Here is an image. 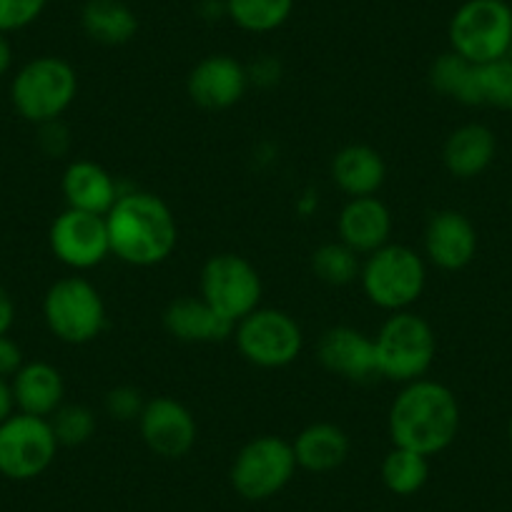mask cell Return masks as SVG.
I'll use <instances>...</instances> for the list:
<instances>
[{
	"label": "cell",
	"mask_w": 512,
	"mask_h": 512,
	"mask_svg": "<svg viewBox=\"0 0 512 512\" xmlns=\"http://www.w3.org/2000/svg\"><path fill=\"white\" fill-rule=\"evenodd\" d=\"M337 234L342 244L367 256L390 244L392 214L377 196H357L342 206L337 216Z\"/></svg>",
	"instance_id": "e0dca14e"
},
{
	"label": "cell",
	"mask_w": 512,
	"mask_h": 512,
	"mask_svg": "<svg viewBox=\"0 0 512 512\" xmlns=\"http://www.w3.org/2000/svg\"><path fill=\"white\" fill-rule=\"evenodd\" d=\"M497 141L495 134L485 123H465V126L455 128L447 136L445 146H442V161L445 169L450 171L455 179H475V176L485 174L490 164L495 161Z\"/></svg>",
	"instance_id": "7402d4cb"
},
{
	"label": "cell",
	"mask_w": 512,
	"mask_h": 512,
	"mask_svg": "<svg viewBox=\"0 0 512 512\" xmlns=\"http://www.w3.org/2000/svg\"><path fill=\"white\" fill-rule=\"evenodd\" d=\"M359 254L342 241H327L312 251V272L329 287H347L359 277Z\"/></svg>",
	"instance_id": "83f0119b"
},
{
	"label": "cell",
	"mask_w": 512,
	"mask_h": 512,
	"mask_svg": "<svg viewBox=\"0 0 512 512\" xmlns=\"http://www.w3.org/2000/svg\"><path fill=\"white\" fill-rule=\"evenodd\" d=\"M13 324H16V302L6 289L0 287V337H6Z\"/></svg>",
	"instance_id": "e575fe53"
},
{
	"label": "cell",
	"mask_w": 512,
	"mask_h": 512,
	"mask_svg": "<svg viewBox=\"0 0 512 512\" xmlns=\"http://www.w3.org/2000/svg\"><path fill=\"white\" fill-rule=\"evenodd\" d=\"M450 48L475 66L507 58L512 48V8L505 0H467L450 21Z\"/></svg>",
	"instance_id": "8992f818"
},
{
	"label": "cell",
	"mask_w": 512,
	"mask_h": 512,
	"mask_svg": "<svg viewBox=\"0 0 512 512\" xmlns=\"http://www.w3.org/2000/svg\"><path fill=\"white\" fill-rule=\"evenodd\" d=\"M16 412V402H13V390L8 379H0V425Z\"/></svg>",
	"instance_id": "d590c367"
},
{
	"label": "cell",
	"mask_w": 512,
	"mask_h": 512,
	"mask_svg": "<svg viewBox=\"0 0 512 512\" xmlns=\"http://www.w3.org/2000/svg\"><path fill=\"white\" fill-rule=\"evenodd\" d=\"M430 457L420 452L405 450V447H392L382 460V482L384 487L395 495L407 497L420 492L430 477Z\"/></svg>",
	"instance_id": "484cf974"
},
{
	"label": "cell",
	"mask_w": 512,
	"mask_h": 512,
	"mask_svg": "<svg viewBox=\"0 0 512 512\" xmlns=\"http://www.w3.org/2000/svg\"><path fill=\"white\" fill-rule=\"evenodd\" d=\"M48 246L63 267L73 272L96 269L111 256L106 216L68 209L53 219L48 229Z\"/></svg>",
	"instance_id": "7c38bea8"
},
{
	"label": "cell",
	"mask_w": 512,
	"mask_h": 512,
	"mask_svg": "<svg viewBox=\"0 0 512 512\" xmlns=\"http://www.w3.org/2000/svg\"><path fill=\"white\" fill-rule=\"evenodd\" d=\"M297 472L292 442L277 435H259L246 442L231 462V487L244 500L262 502L279 495Z\"/></svg>",
	"instance_id": "ba28073f"
},
{
	"label": "cell",
	"mask_w": 512,
	"mask_h": 512,
	"mask_svg": "<svg viewBox=\"0 0 512 512\" xmlns=\"http://www.w3.org/2000/svg\"><path fill=\"white\" fill-rule=\"evenodd\" d=\"M58 447L51 420L13 412L0 425V475L16 482L36 480L53 465Z\"/></svg>",
	"instance_id": "8fae6325"
},
{
	"label": "cell",
	"mask_w": 512,
	"mask_h": 512,
	"mask_svg": "<svg viewBox=\"0 0 512 512\" xmlns=\"http://www.w3.org/2000/svg\"><path fill=\"white\" fill-rule=\"evenodd\" d=\"M317 359L329 374L347 379V382H369L379 377L377 352H374V337L354 327L327 329L317 344Z\"/></svg>",
	"instance_id": "9a60e30c"
},
{
	"label": "cell",
	"mask_w": 512,
	"mask_h": 512,
	"mask_svg": "<svg viewBox=\"0 0 512 512\" xmlns=\"http://www.w3.org/2000/svg\"><path fill=\"white\" fill-rule=\"evenodd\" d=\"M199 287L201 299L234 324L256 312L264 294L262 277L254 264L246 256L231 254V251L206 259L201 267Z\"/></svg>",
	"instance_id": "9c48e42d"
},
{
	"label": "cell",
	"mask_w": 512,
	"mask_h": 512,
	"mask_svg": "<svg viewBox=\"0 0 512 512\" xmlns=\"http://www.w3.org/2000/svg\"><path fill=\"white\" fill-rule=\"evenodd\" d=\"M236 349L254 367L282 369L297 362L304 349V332L292 314L259 307L234 329Z\"/></svg>",
	"instance_id": "30bf717a"
},
{
	"label": "cell",
	"mask_w": 512,
	"mask_h": 512,
	"mask_svg": "<svg viewBox=\"0 0 512 512\" xmlns=\"http://www.w3.org/2000/svg\"><path fill=\"white\" fill-rule=\"evenodd\" d=\"M81 26L101 46H126L139 33V18L123 0H88L81 11Z\"/></svg>",
	"instance_id": "cb8c5ba5"
},
{
	"label": "cell",
	"mask_w": 512,
	"mask_h": 512,
	"mask_svg": "<svg viewBox=\"0 0 512 512\" xmlns=\"http://www.w3.org/2000/svg\"><path fill=\"white\" fill-rule=\"evenodd\" d=\"M111 256L131 267H156L174 254L179 224L174 211L151 191H126L106 214Z\"/></svg>",
	"instance_id": "6da1fadb"
},
{
	"label": "cell",
	"mask_w": 512,
	"mask_h": 512,
	"mask_svg": "<svg viewBox=\"0 0 512 512\" xmlns=\"http://www.w3.org/2000/svg\"><path fill=\"white\" fill-rule=\"evenodd\" d=\"M26 364L23 349L11 337H0V379H13V374Z\"/></svg>",
	"instance_id": "836d02e7"
},
{
	"label": "cell",
	"mask_w": 512,
	"mask_h": 512,
	"mask_svg": "<svg viewBox=\"0 0 512 512\" xmlns=\"http://www.w3.org/2000/svg\"><path fill=\"white\" fill-rule=\"evenodd\" d=\"M13 66V46L6 33H0V78L6 76Z\"/></svg>",
	"instance_id": "8d00e7d4"
},
{
	"label": "cell",
	"mask_w": 512,
	"mask_h": 512,
	"mask_svg": "<svg viewBox=\"0 0 512 512\" xmlns=\"http://www.w3.org/2000/svg\"><path fill=\"white\" fill-rule=\"evenodd\" d=\"M48 0H0V33H16L28 28L46 11Z\"/></svg>",
	"instance_id": "1f68e13d"
},
{
	"label": "cell",
	"mask_w": 512,
	"mask_h": 512,
	"mask_svg": "<svg viewBox=\"0 0 512 512\" xmlns=\"http://www.w3.org/2000/svg\"><path fill=\"white\" fill-rule=\"evenodd\" d=\"M379 377L390 382H415L430 372L437 354V337L430 322L420 314L392 312L374 337Z\"/></svg>",
	"instance_id": "5b68a950"
},
{
	"label": "cell",
	"mask_w": 512,
	"mask_h": 512,
	"mask_svg": "<svg viewBox=\"0 0 512 512\" xmlns=\"http://www.w3.org/2000/svg\"><path fill=\"white\" fill-rule=\"evenodd\" d=\"M297 467L307 472H332L342 467L349 457V437L342 427L332 422H314L307 425L292 442Z\"/></svg>",
	"instance_id": "603a6c76"
},
{
	"label": "cell",
	"mask_w": 512,
	"mask_h": 512,
	"mask_svg": "<svg viewBox=\"0 0 512 512\" xmlns=\"http://www.w3.org/2000/svg\"><path fill=\"white\" fill-rule=\"evenodd\" d=\"M226 16L246 33H272L289 21L294 0H224Z\"/></svg>",
	"instance_id": "4316f807"
},
{
	"label": "cell",
	"mask_w": 512,
	"mask_h": 512,
	"mask_svg": "<svg viewBox=\"0 0 512 512\" xmlns=\"http://www.w3.org/2000/svg\"><path fill=\"white\" fill-rule=\"evenodd\" d=\"M48 332L66 344H88L101 337L108 324L101 292L83 277H63L43 297Z\"/></svg>",
	"instance_id": "52a82bcc"
},
{
	"label": "cell",
	"mask_w": 512,
	"mask_h": 512,
	"mask_svg": "<svg viewBox=\"0 0 512 512\" xmlns=\"http://www.w3.org/2000/svg\"><path fill=\"white\" fill-rule=\"evenodd\" d=\"M78 96V73L58 56H38L18 68L11 83V103L28 123L58 121Z\"/></svg>",
	"instance_id": "3957f363"
},
{
	"label": "cell",
	"mask_w": 512,
	"mask_h": 512,
	"mask_svg": "<svg viewBox=\"0 0 512 512\" xmlns=\"http://www.w3.org/2000/svg\"><path fill=\"white\" fill-rule=\"evenodd\" d=\"M63 199L68 209L86 211V214L106 216L116 199L121 196L116 179L101 164L88 159L71 161L61 179Z\"/></svg>",
	"instance_id": "ac0fdd59"
},
{
	"label": "cell",
	"mask_w": 512,
	"mask_h": 512,
	"mask_svg": "<svg viewBox=\"0 0 512 512\" xmlns=\"http://www.w3.org/2000/svg\"><path fill=\"white\" fill-rule=\"evenodd\" d=\"M13 402L18 412L51 420L66 400L63 374L48 362H26L11 379Z\"/></svg>",
	"instance_id": "ffe728a7"
},
{
	"label": "cell",
	"mask_w": 512,
	"mask_h": 512,
	"mask_svg": "<svg viewBox=\"0 0 512 512\" xmlns=\"http://www.w3.org/2000/svg\"><path fill=\"white\" fill-rule=\"evenodd\" d=\"M507 435H510V447H512V417H510V427H507Z\"/></svg>",
	"instance_id": "74e56055"
},
{
	"label": "cell",
	"mask_w": 512,
	"mask_h": 512,
	"mask_svg": "<svg viewBox=\"0 0 512 512\" xmlns=\"http://www.w3.org/2000/svg\"><path fill=\"white\" fill-rule=\"evenodd\" d=\"M249 71L226 53L206 56L191 68L186 78V93L204 111H226L246 96Z\"/></svg>",
	"instance_id": "5bb4252c"
},
{
	"label": "cell",
	"mask_w": 512,
	"mask_h": 512,
	"mask_svg": "<svg viewBox=\"0 0 512 512\" xmlns=\"http://www.w3.org/2000/svg\"><path fill=\"white\" fill-rule=\"evenodd\" d=\"M477 83H480L482 106L512 111V58L477 66Z\"/></svg>",
	"instance_id": "f546056e"
},
{
	"label": "cell",
	"mask_w": 512,
	"mask_h": 512,
	"mask_svg": "<svg viewBox=\"0 0 512 512\" xmlns=\"http://www.w3.org/2000/svg\"><path fill=\"white\" fill-rule=\"evenodd\" d=\"M430 86L462 106H482L477 66L467 58L457 56L455 51H447L435 58V63L430 66Z\"/></svg>",
	"instance_id": "d4e9b609"
},
{
	"label": "cell",
	"mask_w": 512,
	"mask_h": 512,
	"mask_svg": "<svg viewBox=\"0 0 512 512\" xmlns=\"http://www.w3.org/2000/svg\"><path fill=\"white\" fill-rule=\"evenodd\" d=\"M332 181L349 199L357 196H377L387 181V164L382 154L367 144H349L334 154L329 166Z\"/></svg>",
	"instance_id": "44dd1931"
},
{
	"label": "cell",
	"mask_w": 512,
	"mask_h": 512,
	"mask_svg": "<svg viewBox=\"0 0 512 512\" xmlns=\"http://www.w3.org/2000/svg\"><path fill=\"white\" fill-rule=\"evenodd\" d=\"M362 292L384 312H405L422 297L427 264L412 246L384 244L372 251L359 269Z\"/></svg>",
	"instance_id": "277c9868"
},
{
	"label": "cell",
	"mask_w": 512,
	"mask_h": 512,
	"mask_svg": "<svg viewBox=\"0 0 512 512\" xmlns=\"http://www.w3.org/2000/svg\"><path fill=\"white\" fill-rule=\"evenodd\" d=\"M392 445L432 457L445 452L460 432V402L447 384L415 379L402 387L387 415Z\"/></svg>",
	"instance_id": "7a4b0ae2"
},
{
	"label": "cell",
	"mask_w": 512,
	"mask_h": 512,
	"mask_svg": "<svg viewBox=\"0 0 512 512\" xmlns=\"http://www.w3.org/2000/svg\"><path fill=\"white\" fill-rule=\"evenodd\" d=\"M164 329L186 344H211L234 337L236 324L221 317L201 297H179L166 307Z\"/></svg>",
	"instance_id": "d6986e66"
},
{
	"label": "cell",
	"mask_w": 512,
	"mask_h": 512,
	"mask_svg": "<svg viewBox=\"0 0 512 512\" xmlns=\"http://www.w3.org/2000/svg\"><path fill=\"white\" fill-rule=\"evenodd\" d=\"M477 231L457 209H442L425 226V256L445 272H460L475 259Z\"/></svg>",
	"instance_id": "2e32d148"
},
{
	"label": "cell",
	"mask_w": 512,
	"mask_h": 512,
	"mask_svg": "<svg viewBox=\"0 0 512 512\" xmlns=\"http://www.w3.org/2000/svg\"><path fill=\"white\" fill-rule=\"evenodd\" d=\"M51 427L61 447H81L96 435V412L86 405H61L51 417Z\"/></svg>",
	"instance_id": "f1b7e54d"
},
{
	"label": "cell",
	"mask_w": 512,
	"mask_h": 512,
	"mask_svg": "<svg viewBox=\"0 0 512 512\" xmlns=\"http://www.w3.org/2000/svg\"><path fill=\"white\" fill-rule=\"evenodd\" d=\"M144 405V395L131 384H118L106 392V400H103L106 415L116 422H139Z\"/></svg>",
	"instance_id": "4dcf8cb0"
},
{
	"label": "cell",
	"mask_w": 512,
	"mask_h": 512,
	"mask_svg": "<svg viewBox=\"0 0 512 512\" xmlns=\"http://www.w3.org/2000/svg\"><path fill=\"white\" fill-rule=\"evenodd\" d=\"M38 128H41L38 146H41L51 159H58V156L66 154L68 146H71V134H68V128L61 123V118L51 123H43V126Z\"/></svg>",
	"instance_id": "d6a6232c"
},
{
	"label": "cell",
	"mask_w": 512,
	"mask_h": 512,
	"mask_svg": "<svg viewBox=\"0 0 512 512\" xmlns=\"http://www.w3.org/2000/svg\"><path fill=\"white\" fill-rule=\"evenodd\" d=\"M139 432L146 447L164 460H181L199 440L194 412L174 397H154L146 402L139 417Z\"/></svg>",
	"instance_id": "4fadbf2b"
}]
</instances>
